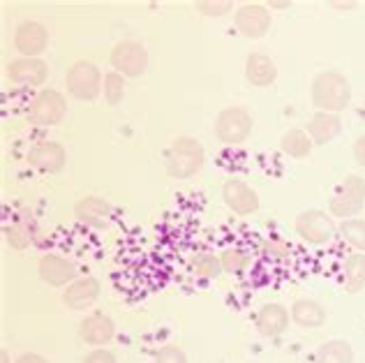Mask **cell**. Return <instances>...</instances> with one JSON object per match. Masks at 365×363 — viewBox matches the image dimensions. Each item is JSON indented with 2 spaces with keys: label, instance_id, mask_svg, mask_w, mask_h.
<instances>
[{
  "label": "cell",
  "instance_id": "1",
  "mask_svg": "<svg viewBox=\"0 0 365 363\" xmlns=\"http://www.w3.org/2000/svg\"><path fill=\"white\" fill-rule=\"evenodd\" d=\"M351 102V83L338 70H326L312 81V104L326 113H340Z\"/></svg>",
  "mask_w": 365,
  "mask_h": 363
},
{
  "label": "cell",
  "instance_id": "32",
  "mask_svg": "<svg viewBox=\"0 0 365 363\" xmlns=\"http://www.w3.org/2000/svg\"><path fill=\"white\" fill-rule=\"evenodd\" d=\"M155 363H187L185 352L176 345H165L155 357Z\"/></svg>",
  "mask_w": 365,
  "mask_h": 363
},
{
  "label": "cell",
  "instance_id": "17",
  "mask_svg": "<svg viewBox=\"0 0 365 363\" xmlns=\"http://www.w3.org/2000/svg\"><path fill=\"white\" fill-rule=\"evenodd\" d=\"M340 130H342L340 113L317 111L310 118V123H307V135H310L314 146H326L329 141H333L340 135Z\"/></svg>",
  "mask_w": 365,
  "mask_h": 363
},
{
  "label": "cell",
  "instance_id": "18",
  "mask_svg": "<svg viewBox=\"0 0 365 363\" xmlns=\"http://www.w3.org/2000/svg\"><path fill=\"white\" fill-rule=\"evenodd\" d=\"M79 336L88 342V345H107V342L116 336V324L107 315H88L79 324Z\"/></svg>",
  "mask_w": 365,
  "mask_h": 363
},
{
  "label": "cell",
  "instance_id": "19",
  "mask_svg": "<svg viewBox=\"0 0 365 363\" xmlns=\"http://www.w3.org/2000/svg\"><path fill=\"white\" fill-rule=\"evenodd\" d=\"M98 296H100V282L95 278H81V280H74L72 285H67L63 301L67 308L83 310V308H88V305H93Z\"/></svg>",
  "mask_w": 365,
  "mask_h": 363
},
{
  "label": "cell",
  "instance_id": "11",
  "mask_svg": "<svg viewBox=\"0 0 365 363\" xmlns=\"http://www.w3.org/2000/svg\"><path fill=\"white\" fill-rule=\"evenodd\" d=\"M222 199L225 204L238 215H250L259 208V197L252 188L238 178H229L222 185Z\"/></svg>",
  "mask_w": 365,
  "mask_h": 363
},
{
  "label": "cell",
  "instance_id": "12",
  "mask_svg": "<svg viewBox=\"0 0 365 363\" xmlns=\"http://www.w3.org/2000/svg\"><path fill=\"white\" fill-rule=\"evenodd\" d=\"M74 215L86 227L102 229V227H107L111 223L113 206L109 202H104L102 197H86L74 206Z\"/></svg>",
  "mask_w": 365,
  "mask_h": 363
},
{
  "label": "cell",
  "instance_id": "34",
  "mask_svg": "<svg viewBox=\"0 0 365 363\" xmlns=\"http://www.w3.org/2000/svg\"><path fill=\"white\" fill-rule=\"evenodd\" d=\"M354 160H356L359 167H365V135L354 141Z\"/></svg>",
  "mask_w": 365,
  "mask_h": 363
},
{
  "label": "cell",
  "instance_id": "23",
  "mask_svg": "<svg viewBox=\"0 0 365 363\" xmlns=\"http://www.w3.org/2000/svg\"><path fill=\"white\" fill-rule=\"evenodd\" d=\"M312 139L307 132L303 130H289V132H284L282 135V141H280V148L282 153H287L289 158L294 160H303L307 158L312 153Z\"/></svg>",
  "mask_w": 365,
  "mask_h": 363
},
{
  "label": "cell",
  "instance_id": "38",
  "mask_svg": "<svg viewBox=\"0 0 365 363\" xmlns=\"http://www.w3.org/2000/svg\"><path fill=\"white\" fill-rule=\"evenodd\" d=\"M3 363H9V357H7V352L3 349Z\"/></svg>",
  "mask_w": 365,
  "mask_h": 363
},
{
  "label": "cell",
  "instance_id": "14",
  "mask_svg": "<svg viewBox=\"0 0 365 363\" xmlns=\"http://www.w3.org/2000/svg\"><path fill=\"white\" fill-rule=\"evenodd\" d=\"M40 278L44 282L53 285V287H63V285H72L76 278V266L58 255H44L40 260Z\"/></svg>",
  "mask_w": 365,
  "mask_h": 363
},
{
  "label": "cell",
  "instance_id": "10",
  "mask_svg": "<svg viewBox=\"0 0 365 363\" xmlns=\"http://www.w3.org/2000/svg\"><path fill=\"white\" fill-rule=\"evenodd\" d=\"M236 28L238 33L250 37V40H259L271 28V12L264 5L247 3L236 12Z\"/></svg>",
  "mask_w": 365,
  "mask_h": 363
},
{
  "label": "cell",
  "instance_id": "21",
  "mask_svg": "<svg viewBox=\"0 0 365 363\" xmlns=\"http://www.w3.org/2000/svg\"><path fill=\"white\" fill-rule=\"evenodd\" d=\"M326 308L314 299H299L292 305V319L303 329H319L326 324Z\"/></svg>",
  "mask_w": 365,
  "mask_h": 363
},
{
  "label": "cell",
  "instance_id": "8",
  "mask_svg": "<svg viewBox=\"0 0 365 363\" xmlns=\"http://www.w3.org/2000/svg\"><path fill=\"white\" fill-rule=\"evenodd\" d=\"M100 83H102L100 70L88 61L74 63L72 68L67 70V91H70L76 100H88V102L95 100L100 95Z\"/></svg>",
  "mask_w": 365,
  "mask_h": 363
},
{
  "label": "cell",
  "instance_id": "3",
  "mask_svg": "<svg viewBox=\"0 0 365 363\" xmlns=\"http://www.w3.org/2000/svg\"><path fill=\"white\" fill-rule=\"evenodd\" d=\"M365 206V178L351 174L340 183V188L335 190V195L331 197L329 211L331 215L340 220L356 218Z\"/></svg>",
  "mask_w": 365,
  "mask_h": 363
},
{
  "label": "cell",
  "instance_id": "22",
  "mask_svg": "<svg viewBox=\"0 0 365 363\" xmlns=\"http://www.w3.org/2000/svg\"><path fill=\"white\" fill-rule=\"evenodd\" d=\"M314 363H354V349L347 340H329L317 349Z\"/></svg>",
  "mask_w": 365,
  "mask_h": 363
},
{
  "label": "cell",
  "instance_id": "30",
  "mask_svg": "<svg viewBox=\"0 0 365 363\" xmlns=\"http://www.w3.org/2000/svg\"><path fill=\"white\" fill-rule=\"evenodd\" d=\"M195 7L206 16H225L227 12H232L234 3L232 0H215V3L213 0H197Z\"/></svg>",
  "mask_w": 365,
  "mask_h": 363
},
{
  "label": "cell",
  "instance_id": "16",
  "mask_svg": "<svg viewBox=\"0 0 365 363\" xmlns=\"http://www.w3.org/2000/svg\"><path fill=\"white\" fill-rule=\"evenodd\" d=\"M289 327V312L280 303H266L264 308L257 312V329L266 338H277L282 336Z\"/></svg>",
  "mask_w": 365,
  "mask_h": 363
},
{
  "label": "cell",
  "instance_id": "9",
  "mask_svg": "<svg viewBox=\"0 0 365 363\" xmlns=\"http://www.w3.org/2000/svg\"><path fill=\"white\" fill-rule=\"evenodd\" d=\"M49 44V33L40 21H24L16 28L14 46L24 58H37Z\"/></svg>",
  "mask_w": 365,
  "mask_h": 363
},
{
  "label": "cell",
  "instance_id": "6",
  "mask_svg": "<svg viewBox=\"0 0 365 363\" xmlns=\"http://www.w3.org/2000/svg\"><path fill=\"white\" fill-rule=\"evenodd\" d=\"M67 113L65 98L53 88H44L33 98L31 109H28V118L35 126H58Z\"/></svg>",
  "mask_w": 365,
  "mask_h": 363
},
{
  "label": "cell",
  "instance_id": "33",
  "mask_svg": "<svg viewBox=\"0 0 365 363\" xmlns=\"http://www.w3.org/2000/svg\"><path fill=\"white\" fill-rule=\"evenodd\" d=\"M83 363H116V357L109 349H93L88 357L83 359Z\"/></svg>",
  "mask_w": 365,
  "mask_h": 363
},
{
  "label": "cell",
  "instance_id": "15",
  "mask_svg": "<svg viewBox=\"0 0 365 363\" xmlns=\"http://www.w3.org/2000/svg\"><path fill=\"white\" fill-rule=\"evenodd\" d=\"M9 79L21 86H42L49 76V68L40 58H16L7 68Z\"/></svg>",
  "mask_w": 365,
  "mask_h": 363
},
{
  "label": "cell",
  "instance_id": "37",
  "mask_svg": "<svg viewBox=\"0 0 365 363\" xmlns=\"http://www.w3.org/2000/svg\"><path fill=\"white\" fill-rule=\"evenodd\" d=\"M271 7H277V9H280V7H289V3H271Z\"/></svg>",
  "mask_w": 365,
  "mask_h": 363
},
{
  "label": "cell",
  "instance_id": "28",
  "mask_svg": "<svg viewBox=\"0 0 365 363\" xmlns=\"http://www.w3.org/2000/svg\"><path fill=\"white\" fill-rule=\"evenodd\" d=\"M125 95V83H123V74L118 72H109L104 76V98L109 104H118Z\"/></svg>",
  "mask_w": 365,
  "mask_h": 363
},
{
  "label": "cell",
  "instance_id": "5",
  "mask_svg": "<svg viewBox=\"0 0 365 363\" xmlns=\"http://www.w3.org/2000/svg\"><path fill=\"white\" fill-rule=\"evenodd\" d=\"M296 234H299L303 241L314 243V245H324L335 238L338 234V225H335L333 215H326L319 208H310V211H303L296 218Z\"/></svg>",
  "mask_w": 365,
  "mask_h": 363
},
{
  "label": "cell",
  "instance_id": "4",
  "mask_svg": "<svg viewBox=\"0 0 365 363\" xmlns=\"http://www.w3.org/2000/svg\"><path fill=\"white\" fill-rule=\"evenodd\" d=\"M252 132V116L241 107H227L215 118V137L227 146L243 144Z\"/></svg>",
  "mask_w": 365,
  "mask_h": 363
},
{
  "label": "cell",
  "instance_id": "2",
  "mask_svg": "<svg viewBox=\"0 0 365 363\" xmlns=\"http://www.w3.org/2000/svg\"><path fill=\"white\" fill-rule=\"evenodd\" d=\"M206 162V150L192 137H178L167 150V174L171 178H192Z\"/></svg>",
  "mask_w": 365,
  "mask_h": 363
},
{
  "label": "cell",
  "instance_id": "7",
  "mask_svg": "<svg viewBox=\"0 0 365 363\" xmlns=\"http://www.w3.org/2000/svg\"><path fill=\"white\" fill-rule=\"evenodd\" d=\"M111 65L123 76H141L148 68V51L141 42L123 40L113 46Z\"/></svg>",
  "mask_w": 365,
  "mask_h": 363
},
{
  "label": "cell",
  "instance_id": "24",
  "mask_svg": "<svg viewBox=\"0 0 365 363\" xmlns=\"http://www.w3.org/2000/svg\"><path fill=\"white\" fill-rule=\"evenodd\" d=\"M365 287V252H354L344 262V290L356 294Z\"/></svg>",
  "mask_w": 365,
  "mask_h": 363
},
{
  "label": "cell",
  "instance_id": "25",
  "mask_svg": "<svg viewBox=\"0 0 365 363\" xmlns=\"http://www.w3.org/2000/svg\"><path fill=\"white\" fill-rule=\"evenodd\" d=\"M338 232H340V236L344 238V241L356 247L359 252H365V220H361V218L342 220Z\"/></svg>",
  "mask_w": 365,
  "mask_h": 363
},
{
  "label": "cell",
  "instance_id": "35",
  "mask_svg": "<svg viewBox=\"0 0 365 363\" xmlns=\"http://www.w3.org/2000/svg\"><path fill=\"white\" fill-rule=\"evenodd\" d=\"M16 363H46V359H44V357H40V354H35V352H28V354L19 357V359H16Z\"/></svg>",
  "mask_w": 365,
  "mask_h": 363
},
{
  "label": "cell",
  "instance_id": "31",
  "mask_svg": "<svg viewBox=\"0 0 365 363\" xmlns=\"http://www.w3.org/2000/svg\"><path fill=\"white\" fill-rule=\"evenodd\" d=\"M262 255L266 260H284L289 255V245H287L282 238H266L262 243Z\"/></svg>",
  "mask_w": 365,
  "mask_h": 363
},
{
  "label": "cell",
  "instance_id": "27",
  "mask_svg": "<svg viewBox=\"0 0 365 363\" xmlns=\"http://www.w3.org/2000/svg\"><path fill=\"white\" fill-rule=\"evenodd\" d=\"M220 262H222V271L234 275V273L245 271V266L250 264V257L241 247H229V250H225L222 257H220Z\"/></svg>",
  "mask_w": 365,
  "mask_h": 363
},
{
  "label": "cell",
  "instance_id": "36",
  "mask_svg": "<svg viewBox=\"0 0 365 363\" xmlns=\"http://www.w3.org/2000/svg\"><path fill=\"white\" fill-rule=\"evenodd\" d=\"M333 7H344V9H347V7H356V3H333Z\"/></svg>",
  "mask_w": 365,
  "mask_h": 363
},
{
  "label": "cell",
  "instance_id": "26",
  "mask_svg": "<svg viewBox=\"0 0 365 363\" xmlns=\"http://www.w3.org/2000/svg\"><path fill=\"white\" fill-rule=\"evenodd\" d=\"M192 271H195L199 278H217V275L222 273V262L210 252H199L192 257Z\"/></svg>",
  "mask_w": 365,
  "mask_h": 363
},
{
  "label": "cell",
  "instance_id": "29",
  "mask_svg": "<svg viewBox=\"0 0 365 363\" xmlns=\"http://www.w3.org/2000/svg\"><path fill=\"white\" fill-rule=\"evenodd\" d=\"M7 238H9V243L16 247V250H24V247H28L33 241L31 227H28L26 223H16V225H12L7 229Z\"/></svg>",
  "mask_w": 365,
  "mask_h": 363
},
{
  "label": "cell",
  "instance_id": "13",
  "mask_svg": "<svg viewBox=\"0 0 365 363\" xmlns=\"http://www.w3.org/2000/svg\"><path fill=\"white\" fill-rule=\"evenodd\" d=\"M65 160H67V153L61 144H56V141H40V144L33 146L31 153H28V162H31L35 169L46 171V174L61 171L65 167Z\"/></svg>",
  "mask_w": 365,
  "mask_h": 363
},
{
  "label": "cell",
  "instance_id": "20",
  "mask_svg": "<svg viewBox=\"0 0 365 363\" xmlns=\"http://www.w3.org/2000/svg\"><path fill=\"white\" fill-rule=\"evenodd\" d=\"M245 79L255 86V88H266L277 79V68L271 56L266 53H252L245 61Z\"/></svg>",
  "mask_w": 365,
  "mask_h": 363
}]
</instances>
